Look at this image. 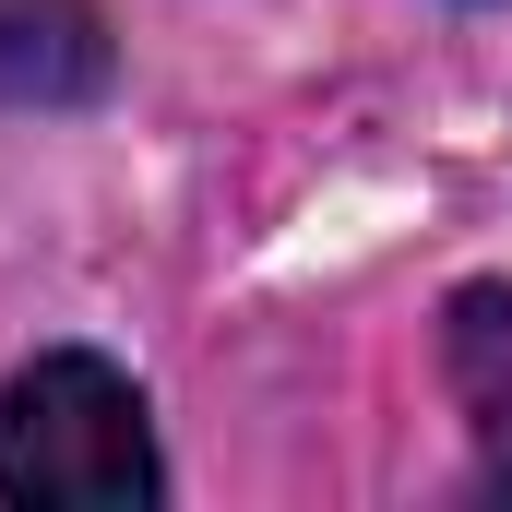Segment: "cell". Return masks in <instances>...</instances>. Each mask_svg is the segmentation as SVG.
Returning a JSON list of instances; mask_svg holds the SVG:
<instances>
[{
    "instance_id": "cell-1",
    "label": "cell",
    "mask_w": 512,
    "mask_h": 512,
    "mask_svg": "<svg viewBox=\"0 0 512 512\" xmlns=\"http://www.w3.org/2000/svg\"><path fill=\"white\" fill-rule=\"evenodd\" d=\"M0 501L36 512H143L155 501V429H143V393L60 346L36 370H12L0 393Z\"/></svg>"
},
{
    "instance_id": "cell-3",
    "label": "cell",
    "mask_w": 512,
    "mask_h": 512,
    "mask_svg": "<svg viewBox=\"0 0 512 512\" xmlns=\"http://www.w3.org/2000/svg\"><path fill=\"white\" fill-rule=\"evenodd\" d=\"M453 393H465L477 429L512 441V298L501 286H465L453 298Z\"/></svg>"
},
{
    "instance_id": "cell-2",
    "label": "cell",
    "mask_w": 512,
    "mask_h": 512,
    "mask_svg": "<svg viewBox=\"0 0 512 512\" xmlns=\"http://www.w3.org/2000/svg\"><path fill=\"white\" fill-rule=\"evenodd\" d=\"M108 96L96 0H0V108H84Z\"/></svg>"
}]
</instances>
